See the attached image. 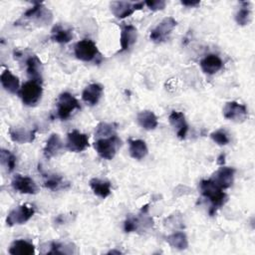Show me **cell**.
Segmentation results:
<instances>
[{
  "label": "cell",
  "instance_id": "obj_35",
  "mask_svg": "<svg viewBox=\"0 0 255 255\" xmlns=\"http://www.w3.org/2000/svg\"><path fill=\"white\" fill-rule=\"evenodd\" d=\"M144 4L151 10V11H158L164 9L166 3L163 0H151V1H145Z\"/></svg>",
  "mask_w": 255,
  "mask_h": 255
},
{
  "label": "cell",
  "instance_id": "obj_6",
  "mask_svg": "<svg viewBox=\"0 0 255 255\" xmlns=\"http://www.w3.org/2000/svg\"><path fill=\"white\" fill-rule=\"evenodd\" d=\"M35 213V209L30 204H22L11 210L6 218V223L8 226L21 225L27 222Z\"/></svg>",
  "mask_w": 255,
  "mask_h": 255
},
{
  "label": "cell",
  "instance_id": "obj_37",
  "mask_svg": "<svg viewBox=\"0 0 255 255\" xmlns=\"http://www.w3.org/2000/svg\"><path fill=\"white\" fill-rule=\"evenodd\" d=\"M225 154H223V153H221L220 155H219V157H218V160H217V163L218 164H220V165H223L224 164V162H225Z\"/></svg>",
  "mask_w": 255,
  "mask_h": 255
},
{
  "label": "cell",
  "instance_id": "obj_30",
  "mask_svg": "<svg viewBox=\"0 0 255 255\" xmlns=\"http://www.w3.org/2000/svg\"><path fill=\"white\" fill-rule=\"evenodd\" d=\"M117 128H118V125L115 124V123H104V122H102L97 126L95 135L98 138L109 137V136H112V135L116 134Z\"/></svg>",
  "mask_w": 255,
  "mask_h": 255
},
{
  "label": "cell",
  "instance_id": "obj_38",
  "mask_svg": "<svg viewBox=\"0 0 255 255\" xmlns=\"http://www.w3.org/2000/svg\"><path fill=\"white\" fill-rule=\"evenodd\" d=\"M115 253H116V254H121L122 252H121V251H117V250H112V251L109 252V254H115Z\"/></svg>",
  "mask_w": 255,
  "mask_h": 255
},
{
  "label": "cell",
  "instance_id": "obj_14",
  "mask_svg": "<svg viewBox=\"0 0 255 255\" xmlns=\"http://www.w3.org/2000/svg\"><path fill=\"white\" fill-rule=\"evenodd\" d=\"M13 188L24 194H36L38 192V186L35 181L29 176H23L21 174H16L12 180Z\"/></svg>",
  "mask_w": 255,
  "mask_h": 255
},
{
  "label": "cell",
  "instance_id": "obj_27",
  "mask_svg": "<svg viewBox=\"0 0 255 255\" xmlns=\"http://www.w3.org/2000/svg\"><path fill=\"white\" fill-rule=\"evenodd\" d=\"M39 171L43 174L44 177V186L50 190H58L60 188H64L65 183L64 179L62 176L55 174V173H46L40 168L39 166Z\"/></svg>",
  "mask_w": 255,
  "mask_h": 255
},
{
  "label": "cell",
  "instance_id": "obj_34",
  "mask_svg": "<svg viewBox=\"0 0 255 255\" xmlns=\"http://www.w3.org/2000/svg\"><path fill=\"white\" fill-rule=\"evenodd\" d=\"M211 139L219 145H225L229 142V136L224 129H218L210 133Z\"/></svg>",
  "mask_w": 255,
  "mask_h": 255
},
{
  "label": "cell",
  "instance_id": "obj_25",
  "mask_svg": "<svg viewBox=\"0 0 255 255\" xmlns=\"http://www.w3.org/2000/svg\"><path fill=\"white\" fill-rule=\"evenodd\" d=\"M2 87L9 93L15 94L19 91V79L9 70H4L0 76Z\"/></svg>",
  "mask_w": 255,
  "mask_h": 255
},
{
  "label": "cell",
  "instance_id": "obj_28",
  "mask_svg": "<svg viewBox=\"0 0 255 255\" xmlns=\"http://www.w3.org/2000/svg\"><path fill=\"white\" fill-rule=\"evenodd\" d=\"M165 241L172 247L178 250H184L188 247V239L183 232H174L165 238Z\"/></svg>",
  "mask_w": 255,
  "mask_h": 255
},
{
  "label": "cell",
  "instance_id": "obj_20",
  "mask_svg": "<svg viewBox=\"0 0 255 255\" xmlns=\"http://www.w3.org/2000/svg\"><path fill=\"white\" fill-rule=\"evenodd\" d=\"M62 148H63V142L61 140L60 135L58 133H52L48 138V140L46 141V145L43 149L44 155L47 159H50L53 156L57 155Z\"/></svg>",
  "mask_w": 255,
  "mask_h": 255
},
{
  "label": "cell",
  "instance_id": "obj_9",
  "mask_svg": "<svg viewBox=\"0 0 255 255\" xmlns=\"http://www.w3.org/2000/svg\"><path fill=\"white\" fill-rule=\"evenodd\" d=\"M23 17L26 19L33 20L39 24H48L52 21V13L48 10L43 3L36 2L35 5L29 8L24 14Z\"/></svg>",
  "mask_w": 255,
  "mask_h": 255
},
{
  "label": "cell",
  "instance_id": "obj_26",
  "mask_svg": "<svg viewBox=\"0 0 255 255\" xmlns=\"http://www.w3.org/2000/svg\"><path fill=\"white\" fill-rule=\"evenodd\" d=\"M73 38V32L71 29L64 28L61 24H57L51 31V39L59 44H67Z\"/></svg>",
  "mask_w": 255,
  "mask_h": 255
},
{
  "label": "cell",
  "instance_id": "obj_12",
  "mask_svg": "<svg viewBox=\"0 0 255 255\" xmlns=\"http://www.w3.org/2000/svg\"><path fill=\"white\" fill-rule=\"evenodd\" d=\"M234 174H235V168L228 167V166H222L219 169H217L212 176L210 177L220 188L226 189L229 188L234 181Z\"/></svg>",
  "mask_w": 255,
  "mask_h": 255
},
{
  "label": "cell",
  "instance_id": "obj_22",
  "mask_svg": "<svg viewBox=\"0 0 255 255\" xmlns=\"http://www.w3.org/2000/svg\"><path fill=\"white\" fill-rule=\"evenodd\" d=\"M136 121H137L138 125L146 130L154 129L158 125L156 116L154 115L153 112L148 111V110L139 112L136 116Z\"/></svg>",
  "mask_w": 255,
  "mask_h": 255
},
{
  "label": "cell",
  "instance_id": "obj_23",
  "mask_svg": "<svg viewBox=\"0 0 255 255\" xmlns=\"http://www.w3.org/2000/svg\"><path fill=\"white\" fill-rule=\"evenodd\" d=\"M90 187L92 188L93 192L101 197V198H106L108 197L112 190H111V182L106 179H100V178H92L90 180Z\"/></svg>",
  "mask_w": 255,
  "mask_h": 255
},
{
  "label": "cell",
  "instance_id": "obj_5",
  "mask_svg": "<svg viewBox=\"0 0 255 255\" xmlns=\"http://www.w3.org/2000/svg\"><path fill=\"white\" fill-rule=\"evenodd\" d=\"M77 59L84 62H91L100 57L97 45L90 39H83L76 43L74 48Z\"/></svg>",
  "mask_w": 255,
  "mask_h": 255
},
{
  "label": "cell",
  "instance_id": "obj_8",
  "mask_svg": "<svg viewBox=\"0 0 255 255\" xmlns=\"http://www.w3.org/2000/svg\"><path fill=\"white\" fill-rule=\"evenodd\" d=\"M144 2H128V1H113L111 3V11L118 19H125L130 16L135 10L143 7Z\"/></svg>",
  "mask_w": 255,
  "mask_h": 255
},
{
  "label": "cell",
  "instance_id": "obj_29",
  "mask_svg": "<svg viewBox=\"0 0 255 255\" xmlns=\"http://www.w3.org/2000/svg\"><path fill=\"white\" fill-rule=\"evenodd\" d=\"M251 19V7L250 2H241V7L235 15L236 23L240 26H245L250 22Z\"/></svg>",
  "mask_w": 255,
  "mask_h": 255
},
{
  "label": "cell",
  "instance_id": "obj_4",
  "mask_svg": "<svg viewBox=\"0 0 255 255\" xmlns=\"http://www.w3.org/2000/svg\"><path fill=\"white\" fill-rule=\"evenodd\" d=\"M80 108L81 107L78 100L70 93L64 92L59 96L57 102V115L59 119L63 121L69 119L72 113Z\"/></svg>",
  "mask_w": 255,
  "mask_h": 255
},
{
  "label": "cell",
  "instance_id": "obj_36",
  "mask_svg": "<svg viewBox=\"0 0 255 255\" xmlns=\"http://www.w3.org/2000/svg\"><path fill=\"white\" fill-rule=\"evenodd\" d=\"M181 4L184 6H188V7H195L200 4V1H198V0H196V1H181Z\"/></svg>",
  "mask_w": 255,
  "mask_h": 255
},
{
  "label": "cell",
  "instance_id": "obj_24",
  "mask_svg": "<svg viewBox=\"0 0 255 255\" xmlns=\"http://www.w3.org/2000/svg\"><path fill=\"white\" fill-rule=\"evenodd\" d=\"M9 253L12 255H32L35 253V246L27 240H15L10 248Z\"/></svg>",
  "mask_w": 255,
  "mask_h": 255
},
{
  "label": "cell",
  "instance_id": "obj_10",
  "mask_svg": "<svg viewBox=\"0 0 255 255\" xmlns=\"http://www.w3.org/2000/svg\"><path fill=\"white\" fill-rule=\"evenodd\" d=\"M247 108L245 105L237 102H228L223 108V116L225 119L235 123H242L247 118Z\"/></svg>",
  "mask_w": 255,
  "mask_h": 255
},
{
  "label": "cell",
  "instance_id": "obj_19",
  "mask_svg": "<svg viewBox=\"0 0 255 255\" xmlns=\"http://www.w3.org/2000/svg\"><path fill=\"white\" fill-rule=\"evenodd\" d=\"M200 67L205 74L213 75L222 69L223 63L219 56L215 54H209L200 61Z\"/></svg>",
  "mask_w": 255,
  "mask_h": 255
},
{
  "label": "cell",
  "instance_id": "obj_15",
  "mask_svg": "<svg viewBox=\"0 0 255 255\" xmlns=\"http://www.w3.org/2000/svg\"><path fill=\"white\" fill-rule=\"evenodd\" d=\"M26 72L30 81H35L38 83L42 82V63L36 55H30L25 60Z\"/></svg>",
  "mask_w": 255,
  "mask_h": 255
},
{
  "label": "cell",
  "instance_id": "obj_1",
  "mask_svg": "<svg viewBox=\"0 0 255 255\" xmlns=\"http://www.w3.org/2000/svg\"><path fill=\"white\" fill-rule=\"evenodd\" d=\"M199 188L202 195L210 201L209 214L213 215L218 208L223 206L227 200V195L211 178L203 179L199 183Z\"/></svg>",
  "mask_w": 255,
  "mask_h": 255
},
{
  "label": "cell",
  "instance_id": "obj_17",
  "mask_svg": "<svg viewBox=\"0 0 255 255\" xmlns=\"http://www.w3.org/2000/svg\"><path fill=\"white\" fill-rule=\"evenodd\" d=\"M103 94V87L98 83H93L88 85L83 93L82 99L89 106H95L99 103Z\"/></svg>",
  "mask_w": 255,
  "mask_h": 255
},
{
  "label": "cell",
  "instance_id": "obj_16",
  "mask_svg": "<svg viewBox=\"0 0 255 255\" xmlns=\"http://www.w3.org/2000/svg\"><path fill=\"white\" fill-rule=\"evenodd\" d=\"M137 38V30L132 25H124L122 26L121 32V50L120 53L125 52L132 46Z\"/></svg>",
  "mask_w": 255,
  "mask_h": 255
},
{
  "label": "cell",
  "instance_id": "obj_13",
  "mask_svg": "<svg viewBox=\"0 0 255 255\" xmlns=\"http://www.w3.org/2000/svg\"><path fill=\"white\" fill-rule=\"evenodd\" d=\"M169 124L173 128L177 137L179 139H184L188 130V124L185 120L183 113L178 111H172L168 117Z\"/></svg>",
  "mask_w": 255,
  "mask_h": 255
},
{
  "label": "cell",
  "instance_id": "obj_33",
  "mask_svg": "<svg viewBox=\"0 0 255 255\" xmlns=\"http://www.w3.org/2000/svg\"><path fill=\"white\" fill-rule=\"evenodd\" d=\"M142 220L139 217H134L129 215L128 217H127L125 223H124V229L127 233L135 231L139 228V226L141 225Z\"/></svg>",
  "mask_w": 255,
  "mask_h": 255
},
{
  "label": "cell",
  "instance_id": "obj_31",
  "mask_svg": "<svg viewBox=\"0 0 255 255\" xmlns=\"http://www.w3.org/2000/svg\"><path fill=\"white\" fill-rule=\"evenodd\" d=\"M0 158H1L2 165L6 168V170L8 172H12L16 166V162H17L16 156L10 150L1 149Z\"/></svg>",
  "mask_w": 255,
  "mask_h": 255
},
{
  "label": "cell",
  "instance_id": "obj_2",
  "mask_svg": "<svg viewBox=\"0 0 255 255\" xmlns=\"http://www.w3.org/2000/svg\"><path fill=\"white\" fill-rule=\"evenodd\" d=\"M122 145V140L119 138L117 134H114L109 137L98 138L94 142V147L98 154L104 158L111 160L115 157L117 150Z\"/></svg>",
  "mask_w": 255,
  "mask_h": 255
},
{
  "label": "cell",
  "instance_id": "obj_3",
  "mask_svg": "<svg viewBox=\"0 0 255 255\" xmlns=\"http://www.w3.org/2000/svg\"><path fill=\"white\" fill-rule=\"evenodd\" d=\"M43 89L41 83L35 81H28L22 85L19 90L20 98L25 106H35L41 99Z\"/></svg>",
  "mask_w": 255,
  "mask_h": 255
},
{
  "label": "cell",
  "instance_id": "obj_11",
  "mask_svg": "<svg viewBox=\"0 0 255 255\" xmlns=\"http://www.w3.org/2000/svg\"><path fill=\"white\" fill-rule=\"evenodd\" d=\"M67 148L73 152L84 151L89 147V136L86 133L80 132L77 129L70 131L67 134Z\"/></svg>",
  "mask_w": 255,
  "mask_h": 255
},
{
  "label": "cell",
  "instance_id": "obj_7",
  "mask_svg": "<svg viewBox=\"0 0 255 255\" xmlns=\"http://www.w3.org/2000/svg\"><path fill=\"white\" fill-rule=\"evenodd\" d=\"M177 22L172 17H166L162 19L151 31L149 34V39L154 43L163 42L171 31L176 27Z\"/></svg>",
  "mask_w": 255,
  "mask_h": 255
},
{
  "label": "cell",
  "instance_id": "obj_32",
  "mask_svg": "<svg viewBox=\"0 0 255 255\" xmlns=\"http://www.w3.org/2000/svg\"><path fill=\"white\" fill-rule=\"evenodd\" d=\"M45 253L48 254H69L73 253L71 245H66L59 242H51L49 244V250H47Z\"/></svg>",
  "mask_w": 255,
  "mask_h": 255
},
{
  "label": "cell",
  "instance_id": "obj_21",
  "mask_svg": "<svg viewBox=\"0 0 255 255\" xmlns=\"http://www.w3.org/2000/svg\"><path fill=\"white\" fill-rule=\"evenodd\" d=\"M128 150L130 156L137 160L145 157L148 152L146 143L142 139L128 138Z\"/></svg>",
  "mask_w": 255,
  "mask_h": 255
},
{
  "label": "cell",
  "instance_id": "obj_18",
  "mask_svg": "<svg viewBox=\"0 0 255 255\" xmlns=\"http://www.w3.org/2000/svg\"><path fill=\"white\" fill-rule=\"evenodd\" d=\"M9 135L13 141L18 143L32 142L36 136V128L27 129L25 128H10Z\"/></svg>",
  "mask_w": 255,
  "mask_h": 255
}]
</instances>
